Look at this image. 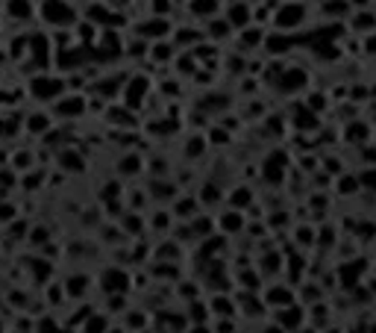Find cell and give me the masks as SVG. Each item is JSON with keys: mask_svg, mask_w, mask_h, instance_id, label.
Masks as SVG:
<instances>
[{"mask_svg": "<svg viewBox=\"0 0 376 333\" xmlns=\"http://www.w3.org/2000/svg\"><path fill=\"white\" fill-rule=\"evenodd\" d=\"M306 21H309V3L294 0V3H277V9H273V15L268 21V27L277 30V33L291 35L297 30H303Z\"/></svg>", "mask_w": 376, "mask_h": 333, "instance_id": "1", "label": "cell"}, {"mask_svg": "<svg viewBox=\"0 0 376 333\" xmlns=\"http://www.w3.org/2000/svg\"><path fill=\"white\" fill-rule=\"evenodd\" d=\"M285 171H288V154L280 151V147H273V151L262 159V180H265L268 186H280L285 180Z\"/></svg>", "mask_w": 376, "mask_h": 333, "instance_id": "2", "label": "cell"}, {"mask_svg": "<svg viewBox=\"0 0 376 333\" xmlns=\"http://www.w3.org/2000/svg\"><path fill=\"white\" fill-rule=\"evenodd\" d=\"M173 33L171 18H147L142 24H135V35L144 42H168V35Z\"/></svg>", "mask_w": 376, "mask_h": 333, "instance_id": "3", "label": "cell"}, {"mask_svg": "<svg viewBox=\"0 0 376 333\" xmlns=\"http://www.w3.org/2000/svg\"><path fill=\"white\" fill-rule=\"evenodd\" d=\"M309 86V71L303 68H282L277 77V92L280 95H297Z\"/></svg>", "mask_w": 376, "mask_h": 333, "instance_id": "4", "label": "cell"}, {"mask_svg": "<svg viewBox=\"0 0 376 333\" xmlns=\"http://www.w3.org/2000/svg\"><path fill=\"white\" fill-rule=\"evenodd\" d=\"M294 301H297V292L291 286H285V283H271V286H265V295H262V304L271 307V310H282V307Z\"/></svg>", "mask_w": 376, "mask_h": 333, "instance_id": "5", "label": "cell"}, {"mask_svg": "<svg viewBox=\"0 0 376 333\" xmlns=\"http://www.w3.org/2000/svg\"><path fill=\"white\" fill-rule=\"evenodd\" d=\"M306 318H309V310H306V307H300L297 301H294V304H288V307H282V310H277V325H280L285 333L300 330Z\"/></svg>", "mask_w": 376, "mask_h": 333, "instance_id": "6", "label": "cell"}, {"mask_svg": "<svg viewBox=\"0 0 376 333\" xmlns=\"http://www.w3.org/2000/svg\"><path fill=\"white\" fill-rule=\"evenodd\" d=\"M318 12L321 18H327L330 24H344L350 15H353V9H350V0H318Z\"/></svg>", "mask_w": 376, "mask_h": 333, "instance_id": "7", "label": "cell"}, {"mask_svg": "<svg viewBox=\"0 0 376 333\" xmlns=\"http://www.w3.org/2000/svg\"><path fill=\"white\" fill-rule=\"evenodd\" d=\"M227 24L238 33V30H244L253 24V6L247 3V0H235V3H230L227 9Z\"/></svg>", "mask_w": 376, "mask_h": 333, "instance_id": "8", "label": "cell"}, {"mask_svg": "<svg viewBox=\"0 0 376 333\" xmlns=\"http://www.w3.org/2000/svg\"><path fill=\"white\" fill-rule=\"evenodd\" d=\"M370 136H373V127L368 124V121H361V118L350 121V124L344 127V142H350L353 147H365V145H370Z\"/></svg>", "mask_w": 376, "mask_h": 333, "instance_id": "9", "label": "cell"}, {"mask_svg": "<svg viewBox=\"0 0 376 333\" xmlns=\"http://www.w3.org/2000/svg\"><path fill=\"white\" fill-rule=\"evenodd\" d=\"M42 15H44V21H50V24H68V21L74 18V9L65 3V0H44Z\"/></svg>", "mask_w": 376, "mask_h": 333, "instance_id": "10", "label": "cell"}, {"mask_svg": "<svg viewBox=\"0 0 376 333\" xmlns=\"http://www.w3.org/2000/svg\"><path fill=\"white\" fill-rule=\"evenodd\" d=\"M350 24V33H359V35H368L376 30V9H359L347 18Z\"/></svg>", "mask_w": 376, "mask_h": 333, "instance_id": "11", "label": "cell"}, {"mask_svg": "<svg viewBox=\"0 0 376 333\" xmlns=\"http://www.w3.org/2000/svg\"><path fill=\"white\" fill-rule=\"evenodd\" d=\"M265 27L262 24H250V27L238 30V39H241V51H256V47H262V42H265Z\"/></svg>", "mask_w": 376, "mask_h": 333, "instance_id": "12", "label": "cell"}, {"mask_svg": "<svg viewBox=\"0 0 376 333\" xmlns=\"http://www.w3.org/2000/svg\"><path fill=\"white\" fill-rule=\"evenodd\" d=\"M291 127L300 130V133H315V130H321V115L309 113V109L300 104V113L291 115Z\"/></svg>", "mask_w": 376, "mask_h": 333, "instance_id": "13", "label": "cell"}, {"mask_svg": "<svg viewBox=\"0 0 376 333\" xmlns=\"http://www.w3.org/2000/svg\"><path fill=\"white\" fill-rule=\"evenodd\" d=\"M253 201H256V195H253V189L250 186H235V189H230V195H227V204H230V209H250L253 206Z\"/></svg>", "mask_w": 376, "mask_h": 333, "instance_id": "14", "label": "cell"}, {"mask_svg": "<svg viewBox=\"0 0 376 333\" xmlns=\"http://www.w3.org/2000/svg\"><path fill=\"white\" fill-rule=\"evenodd\" d=\"M147 89H150V83L144 80V77H133L130 80V89L123 92V97H127V109H135V106H142V101H144V95H147Z\"/></svg>", "mask_w": 376, "mask_h": 333, "instance_id": "15", "label": "cell"}, {"mask_svg": "<svg viewBox=\"0 0 376 333\" xmlns=\"http://www.w3.org/2000/svg\"><path fill=\"white\" fill-rule=\"evenodd\" d=\"M188 12H191L194 18H215L221 15V0H188Z\"/></svg>", "mask_w": 376, "mask_h": 333, "instance_id": "16", "label": "cell"}, {"mask_svg": "<svg viewBox=\"0 0 376 333\" xmlns=\"http://www.w3.org/2000/svg\"><path fill=\"white\" fill-rule=\"evenodd\" d=\"M130 286V277H127V271H115V268H109L106 275H103V289L106 292H127Z\"/></svg>", "mask_w": 376, "mask_h": 333, "instance_id": "17", "label": "cell"}, {"mask_svg": "<svg viewBox=\"0 0 376 333\" xmlns=\"http://www.w3.org/2000/svg\"><path fill=\"white\" fill-rule=\"evenodd\" d=\"M232 33H235V30L227 24V18L215 15V18H209V21H206V33H203V35H209V39L221 42V39H227V35H232Z\"/></svg>", "mask_w": 376, "mask_h": 333, "instance_id": "18", "label": "cell"}, {"mask_svg": "<svg viewBox=\"0 0 376 333\" xmlns=\"http://www.w3.org/2000/svg\"><path fill=\"white\" fill-rule=\"evenodd\" d=\"M218 225H221L223 233H241L247 227V221H244V216L238 213V209H227V213L218 218Z\"/></svg>", "mask_w": 376, "mask_h": 333, "instance_id": "19", "label": "cell"}, {"mask_svg": "<svg viewBox=\"0 0 376 333\" xmlns=\"http://www.w3.org/2000/svg\"><path fill=\"white\" fill-rule=\"evenodd\" d=\"M335 189H338V195H341V198H356V195L361 192V189H359V180H356V171H353V174H350V171L338 174Z\"/></svg>", "mask_w": 376, "mask_h": 333, "instance_id": "20", "label": "cell"}, {"mask_svg": "<svg viewBox=\"0 0 376 333\" xmlns=\"http://www.w3.org/2000/svg\"><path fill=\"white\" fill-rule=\"evenodd\" d=\"M33 92L42 97V101H53V97L62 92V83L59 80H44V77H39V80H33Z\"/></svg>", "mask_w": 376, "mask_h": 333, "instance_id": "21", "label": "cell"}, {"mask_svg": "<svg viewBox=\"0 0 376 333\" xmlns=\"http://www.w3.org/2000/svg\"><path fill=\"white\" fill-rule=\"evenodd\" d=\"M356 180H359V189L361 192H373L376 195V165H365L356 171Z\"/></svg>", "mask_w": 376, "mask_h": 333, "instance_id": "22", "label": "cell"}, {"mask_svg": "<svg viewBox=\"0 0 376 333\" xmlns=\"http://www.w3.org/2000/svg\"><path fill=\"white\" fill-rule=\"evenodd\" d=\"M277 263L282 266V254L280 251H271V254H265V257H259V271L265 277H273L277 275Z\"/></svg>", "mask_w": 376, "mask_h": 333, "instance_id": "23", "label": "cell"}, {"mask_svg": "<svg viewBox=\"0 0 376 333\" xmlns=\"http://www.w3.org/2000/svg\"><path fill=\"white\" fill-rule=\"evenodd\" d=\"M303 106L309 109V113H315V115H321L323 109L330 106V101H327V95L323 92H309L306 97H303Z\"/></svg>", "mask_w": 376, "mask_h": 333, "instance_id": "24", "label": "cell"}, {"mask_svg": "<svg viewBox=\"0 0 376 333\" xmlns=\"http://www.w3.org/2000/svg\"><path fill=\"white\" fill-rule=\"evenodd\" d=\"M118 171H121L123 177L139 174V171H142V156H139V154H127V156H123L121 163H118Z\"/></svg>", "mask_w": 376, "mask_h": 333, "instance_id": "25", "label": "cell"}, {"mask_svg": "<svg viewBox=\"0 0 376 333\" xmlns=\"http://www.w3.org/2000/svg\"><path fill=\"white\" fill-rule=\"evenodd\" d=\"M218 201H221V189L215 186V183H203V189H200V195H197V204L209 206V204H218Z\"/></svg>", "mask_w": 376, "mask_h": 333, "instance_id": "26", "label": "cell"}, {"mask_svg": "<svg viewBox=\"0 0 376 333\" xmlns=\"http://www.w3.org/2000/svg\"><path fill=\"white\" fill-rule=\"evenodd\" d=\"M294 236H297V239H294L297 248H311V245H315V227H311L309 221H306L303 227H297Z\"/></svg>", "mask_w": 376, "mask_h": 333, "instance_id": "27", "label": "cell"}, {"mask_svg": "<svg viewBox=\"0 0 376 333\" xmlns=\"http://www.w3.org/2000/svg\"><path fill=\"white\" fill-rule=\"evenodd\" d=\"M173 201H177V216L180 218H194L197 216V209H200L197 198H173Z\"/></svg>", "mask_w": 376, "mask_h": 333, "instance_id": "28", "label": "cell"}, {"mask_svg": "<svg viewBox=\"0 0 376 333\" xmlns=\"http://www.w3.org/2000/svg\"><path fill=\"white\" fill-rule=\"evenodd\" d=\"M212 307H215V313L223 316V318L235 313V301L227 298V295H215V298H212Z\"/></svg>", "mask_w": 376, "mask_h": 333, "instance_id": "29", "label": "cell"}, {"mask_svg": "<svg viewBox=\"0 0 376 333\" xmlns=\"http://www.w3.org/2000/svg\"><path fill=\"white\" fill-rule=\"evenodd\" d=\"M83 109H85V104H83V97H77V95L59 104V113H62V115H80Z\"/></svg>", "mask_w": 376, "mask_h": 333, "instance_id": "30", "label": "cell"}, {"mask_svg": "<svg viewBox=\"0 0 376 333\" xmlns=\"http://www.w3.org/2000/svg\"><path fill=\"white\" fill-rule=\"evenodd\" d=\"M153 198L156 201H173V198H177V186H173V183H153Z\"/></svg>", "mask_w": 376, "mask_h": 333, "instance_id": "31", "label": "cell"}, {"mask_svg": "<svg viewBox=\"0 0 376 333\" xmlns=\"http://www.w3.org/2000/svg\"><path fill=\"white\" fill-rule=\"evenodd\" d=\"M150 56H153L156 63H171V59H173V47L168 42H153V51H150Z\"/></svg>", "mask_w": 376, "mask_h": 333, "instance_id": "32", "label": "cell"}, {"mask_svg": "<svg viewBox=\"0 0 376 333\" xmlns=\"http://www.w3.org/2000/svg\"><path fill=\"white\" fill-rule=\"evenodd\" d=\"M85 283H89V277H71V280L65 283V292L74 295V298H80V295L85 292Z\"/></svg>", "mask_w": 376, "mask_h": 333, "instance_id": "33", "label": "cell"}, {"mask_svg": "<svg viewBox=\"0 0 376 333\" xmlns=\"http://www.w3.org/2000/svg\"><path fill=\"white\" fill-rule=\"evenodd\" d=\"M173 9V0H153V15L156 18H168Z\"/></svg>", "mask_w": 376, "mask_h": 333, "instance_id": "34", "label": "cell"}, {"mask_svg": "<svg viewBox=\"0 0 376 333\" xmlns=\"http://www.w3.org/2000/svg\"><path fill=\"white\" fill-rule=\"evenodd\" d=\"M33 133H42V130H47L50 127V121H47V115H30V124H27Z\"/></svg>", "mask_w": 376, "mask_h": 333, "instance_id": "35", "label": "cell"}, {"mask_svg": "<svg viewBox=\"0 0 376 333\" xmlns=\"http://www.w3.org/2000/svg\"><path fill=\"white\" fill-rule=\"evenodd\" d=\"M85 330H89V333H103V330H106V318H103V316L89 318V325H85Z\"/></svg>", "mask_w": 376, "mask_h": 333, "instance_id": "36", "label": "cell"}, {"mask_svg": "<svg viewBox=\"0 0 376 333\" xmlns=\"http://www.w3.org/2000/svg\"><path fill=\"white\" fill-rule=\"evenodd\" d=\"M123 225H127L130 233H139L142 230V218H135V213H127L123 216Z\"/></svg>", "mask_w": 376, "mask_h": 333, "instance_id": "37", "label": "cell"}, {"mask_svg": "<svg viewBox=\"0 0 376 333\" xmlns=\"http://www.w3.org/2000/svg\"><path fill=\"white\" fill-rule=\"evenodd\" d=\"M18 130V124H15V118H0V133L3 136H12Z\"/></svg>", "mask_w": 376, "mask_h": 333, "instance_id": "38", "label": "cell"}, {"mask_svg": "<svg viewBox=\"0 0 376 333\" xmlns=\"http://www.w3.org/2000/svg\"><path fill=\"white\" fill-rule=\"evenodd\" d=\"M365 54H368V56H376V30L365 35Z\"/></svg>", "mask_w": 376, "mask_h": 333, "instance_id": "39", "label": "cell"}, {"mask_svg": "<svg viewBox=\"0 0 376 333\" xmlns=\"http://www.w3.org/2000/svg\"><path fill=\"white\" fill-rule=\"evenodd\" d=\"M62 163H65V165H74L71 171H80V168H83V159H80L77 154H65V156H62Z\"/></svg>", "mask_w": 376, "mask_h": 333, "instance_id": "40", "label": "cell"}, {"mask_svg": "<svg viewBox=\"0 0 376 333\" xmlns=\"http://www.w3.org/2000/svg\"><path fill=\"white\" fill-rule=\"evenodd\" d=\"M206 151V145H203V139H191V147H188V156H200Z\"/></svg>", "mask_w": 376, "mask_h": 333, "instance_id": "41", "label": "cell"}, {"mask_svg": "<svg viewBox=\"0 0 376 333\" xmlns=\"http://www.w3.org/2000/svg\"><path fill=\"white\" fill-rule=\"evenodd\" d=\"M12 216H15V209H12L9 204L0 206V221H12Z\"/></svg>", "mask_w": 376, "mask_h": 333, "instance_id": "42", "label": "cell"}, {"mask_svg": "<svg viewBox=\"0 0 376 333\" xmlns=\"http://www.w3.org/2000/svg\"><path fill=\"white\" fill-rule=\"evenodd\" d=\"M262 333H285V330H282L277 322H273V325H268V327H262Z\"/></svg>", "mask_w": 376, "mask_h": 333, "instance_id": "43", "label": "cell"}, {"mask_svg": "<svg viewBox=\"0 0 376 333\" xmlns=\"http://www.w3.org/2000/svg\"><path fill=\"white\" fill-rule=\"evenodd\" d=\"M33 242H47V230H35L33 233Z\"/></svg>", "mask_w": 376, "mask_h": 333, "instance_id": "44", "label": "cell"}, {"mask_svg": "<svg viewBox=\"0 0 376 333\" xmlns=\"http://www.w3.org/2000/svg\"><path fill=\"white\" fill-rule=\"evenodd\" d=\"M191 333H212V330H209L206 325H194V327H191Z\"/></svg>", "mask_w": 376, "mask_h": 333, "instance_id": "45", "label": "cell"}, {"mask_svg": "<svg viewBox=\"0 0 376 333\" xmlns=\"http://www.w3.org/2000/svg\"><path fill=\"white\" fill-rule=\"evenodd\" d=\"M277 3H294V0H277Z\"/></svg>", "mask_w": 376, "mask_h": 333, "instance_id": "46", "label": "cell"}, {"mask_svg": "<svg viewBox=\"0 0 376 333\" xmlns=\"http://www.w3.org/2000/svg\"><path fill=\"white\" fill-rule=\"evenodd\" d=\"M303 3H309V6H311V3H318V0H303Z\"/></svg>", "mask_w": 376, "mask_h": 333, "instance_id": "47", "label": "cell"}, {"mask_svg": "<svg viewBox=\"0 0 376 333\" xmlns=\"http://www.w3.org/2000/svg\"><path fill=\"white\" fill-rule=\"evenodd\" d=\"M370 3H373V6H376V0H370Z\"/></svg>", "mask_w": 376, "mask_h": 333, "instance_id": "48", "label": "cell"}, {"mask_svg": "<svg viewBox=\"0 0 376 333\" xmlns=\"http://www.w3.org/2000/svg\"><path fill=\"white\" fill-rule=\"evenodd\" d=\"M0 330H3V327H0Z\"/></svg>", "mask_w": 376, "mask_h": 333, "instance_id": "49", "label": "cell"}]
</instances>
